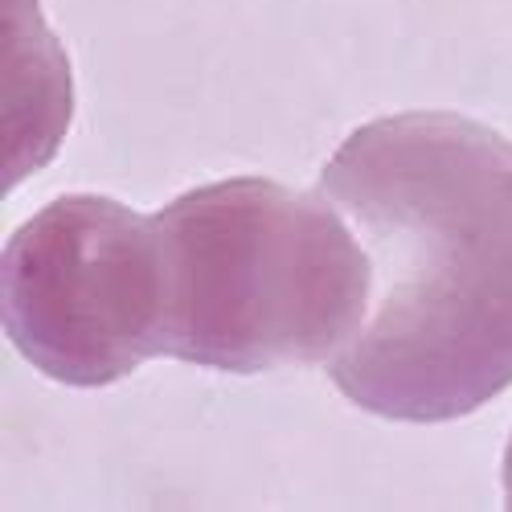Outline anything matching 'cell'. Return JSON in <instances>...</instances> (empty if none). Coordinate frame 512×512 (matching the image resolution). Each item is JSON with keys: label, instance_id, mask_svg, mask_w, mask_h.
Instances as JSON below:
<instances>
[{"label": "cell", "instance_id": "6da1fadb", "mask_svg": "<svg viewBox=\"0 0 512 512\" xmlns=\"http://www.w3.org/2000/svg\"><path fill=\"white\" fill-rule=\"evenodd\" d=\"M369 259L332 386L390 422H455L512 386V140L455 111L345 136L316 185Z\"/></svg>", "mask_w": 512, "mask_h": 512}, {"label": "cell", "instance_id": "277c9868", "mask_svg": "<svg viewBox=\"0 0 512 512\" xmlns=\"http://www.w3.org/2000/svg\"><path fill=\"white\" fill-rule=\"evenodd\" d=\"M500 472H504V504L512 508V439H508V451H504V467H500Z\"/></svg>", "mask_w": 512, "mask_h": 512}, {"label": "cell", "instance_id": "3957f363", "mask_svg": "<svg viewBox=\"0 0 512 512\" xmlns=\"http://www.w3.org/2000/svg\"><path fill=\"white\" fill-rule=\"evenodd\" d=\"M0 308L33 369L78 390L115 386L164 357L156 218L103 193L54 197L5 242Z\"/></svg>", "mask_w": 512, "mask_h": 512}, {"label": "cell", "instance_id": "7a4b0ae2", "mask_svg": "<svg viewBox=\"0 0 512 512\" xmlns=\"http://www.w3.org/2000/svg\"><path fill=\"white\" fill-rule=\"evenodd\" d=\"M164 259V357L218 373L332 361L369 304V259L320 189L271 177L197 185L152 213Z\"/></svg>", "mask_w": 512, "mask_h": 512}]
</instances>
